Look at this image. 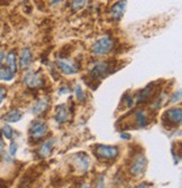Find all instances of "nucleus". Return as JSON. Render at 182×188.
<instances>
[{
  "label": "nucleus",
  "instance_id": "1",
  "mask_svg": "<svg viewBox=\"0 0 182 188\" xmlns=\"http://www.w3.org/2000/svg\"><path fill=\"white\" fill-rule=\"evenodd\" d=\"M114 45H115V40L112 39L111 37L104 36L99 38L98 40H96L92 48H91V52L96 56H104L112 51Z\"/></svg>",
  "mask_w": 182,
  "mask_h": 188
},
{
  "label": "nucleus",
  "instance_id": "2",
  "mask_svg": "<svg viewBox=\"0 0 182 188\" xmlns=\"http://www.w3.org/2000/svg\"><path fill=\"white\" fill-rule=\"evenodd\" d=\"M147 167V159L143 154H135L133 158L130 166H129V171L133 176H142Z\"/></svg>",
  "mask_w": 182,
  "mask_h": 188
},
{
  "label": "nucleus",
  "instance_id": "3",
  "mask_svg": "<svg viewBox=\"0 0 182 188\" xmlns=\"http://www.w3.org/2000/svg\"><path fill=\"white\" fill-rule=\"evenodd\" d=\"M47 124L42 120H35L32 122L29 128V137L32 140H41L47 133Z\"/></svg>",
  "mask_w": 182,
  "mask_h": 188
},
{
  "label": "nucleus",
  "instance_id": "4",
  "mask_svg": "<svg viewBox=\"0 0 182 188\" xmlns=\"http://www.w3.org/2000/svg\"><path fill=\"white\" fill-rule=\"evenodd\" d=\"M24 83L29 89H39L44 84V79L38 71H28L24 75Z\"/></svg>",
  "mask_w": 182,
  "mask_h": 188
},
{
  "label": "nucleus",
  "instance_id": "5",
  "mask_svg": "<svg viewBox=\"0 0 182 188\" xmlns=\"http://www.w3.org/2000/svg\"><path fill=\"white\" fill-rule=\"evenodd\" d=\"M95 154L98 156L99 158L105 160H110L115 159L119 154V149L116 146H105V144H100L97 146Z\"/></svg>",
  "mask_w": 182,
  "mask_h": 188
},
{
  "label": "nucleus",
  "instance_id": "6",
  "mask_svg": "<svg viewBox=\"0 0 182 188\" xmlns=\"http://www.w3.org/2000/svg\"><path fill=\"white\" fill-rule=\"evenodd\" d=\"M56 65H57V68L61 70L62 73L65 74V75H72V74L78 73L79 71L78 65L70 59L57 58L56 59Z\"/></svg>",
  "mask_w": 182,
  "mask_h": 188
},
{
  "label": "nucleus",
  "instance_id": "7",
  "mask_svg": "<svg viewBox=\"0 0 182 188\" xmlns=\"http://www.w3.org/2000/svg\"><path fill=\"white\" fill-rule=\"evenodd\" d=\"M109 70V62H97L90 68V74L92 77H105L106 75H108Z\"/></svg>",
  "mask_w": 182,
  "mask_h": 188
},
{
  "label": "nucleus",
  "instance_id": "8",
  "mask_svg": "<svg viewBox=\"0 0 182 188\" xmlns=\"http://www.w3.org/2000/svg\"><path fill=\"white\" fill-rule=\"evenodd\" d=\"M73 161L76 167L81 171H87L90 167V158L87 154L84 152H79V154L73 156Z\"/></svg>",
  "mask_w": 182,
  "mask_h": 188
},
{
  "label": "nucleus",
  "instance_id": "9",
  "mask_svg": "<svg viewBox=\"0 0 182 188\" xmlns=\"http://www.w3.org/2000/svg\"><path fill=\"white\" fill-rule=\"evenodd\" d=\"M164 115L166 117V121H168L170 124H173V126H179V124H181L182 111L180 108H172V109H169Z\"/></svg>",
  "mask_w": 182,
  "mask_h": 188
},
{
  "label": "nucleus",
  "instance_id": "10",
  "mask_svg": "<svg viewBox=\"0 0 182 188\" xmlns=\"http://www.w3.org/2000/svg\"><path fill=\"white\" fill-rule=\"evenodd\" d=\"M32 62H33V54H32V51L28 47H24L20 51V55H19V67L22 68V70H26L32 65Z\"/></svg>",
  "mask_w": 182,
  "mask_h": 188
},
{
  "label": "nucleus",
  "instance_id": "11",
  "mask_svg": "<svg viewBox=\"0 0 182 188\" xmlns=\"http://www.w3.org/2000/svg\"><path fill=\"white\" fill-rule=\"evenodd\" d=\"M126 9V0H119L112 5L110 9V16L115 20H121Z\"/></svg>",
  "mask_w": 182,
  "mask_h": 188
},
{
  "label": "nucleus",
  "instance_id": "12",
  "mask_svg": "<svg viewBox=\"0 0 182 188\" xmlns=\"http://www.w3.org/2000/svg\"><path fill=\"white\" fill-rule=\"evenodd\" d=\"M22 111L19 109H14L11 110V111H9L8 113H6L5 115H3L2 120L6 121V122H9V123H16V122H18V121H20V119L22 118Z\"/></svg>",
  "mask_w": 182,
  "mask_h": 188
},
{
  "label": "nucleus",
  "instance_id": "13",
  "mask_svg": "<svg viewBox=\"0 0 182 188\" xmlns=\"http://www.w3.org/2000/svg\"><path fill=\"white\" fill-rule=\"evenodd\" d=\"M67 114H69V112H67L66 105L65 104H61V105H59V107L56 108L54 119H55V121L57 123H64L67 120Z\"/></svg>",
  "mask_w": 182,
  "mask_h": 188
},
{
  "label": "nucleus",
  "instance_id": "14",
  "mask_svg": "<svg viewBox=\"0 0 182 188\" xmlns=\"http://www.w3.org/2000/svg\"><path fill=\"white\" fill-rule=\"evenodd\" d=\"M48 107V100L47 99H39L38 101L35 102V104H34L33 107H32L31 109V112L33 113L34 115H38L41 114V113H43L45 111V110L47 109Z\"/></svg>",
  "mask_w": 182,
  "mask_h": 188
},
{
  "label": "nucleus",
  "instance_id": "15",
  "mask_svg": "<svg viewBox=\"0 0 182 188\" xmlns=\"http://www.w3.org/2000/svg\"><path fill=\"white\" fill-rule=\"evenodd\" d=\"M134 120L137 124V128H145L149 123V119H147V114L143 110H138L134 113Z\"/></svg>",
  "mask_w": 182,
  "mask_h": 188
},
{
  "label": "nucleus",
  "instance_id": "16",
  "mask_svg": "<svg viewBox=\"0 0 182 188\" xmlns=\"http://www.w3.org/2000/svg\"><path fill=\"white\" fill-rule=\"evenodd\" d=\"M6 66L14 74L17 73V56L15 52H9L6 55Z\"/></svg>",
  "mask_w": 182,
  "mask_h": 188
},
{
  "label": "nucleus",
  "instance_id": "17",
  "mask_svg": "<svg viewBox=\"0 0 182 188\" xmlns=\"http://www.w3.org/2000/svg\"><path fill=\"white\" fill-rule=\"evenodd\" d=\"M152 92H153V85L149 84L146 87H144L143 90L140 91L137 94V98H136V102L137 103H143V102L147 101L151 96Z\"/></svg>",
  "mask_w": 182,
  "mask_h": 188
},
{
  "label": "nucleus",
  "instance_id": "18",
  "mask_svg": "<svg viewBox=\"0 0 182 188\" xmlns=\"http://www.w3.org/2000/svg\"><path fill=\"white\" fill-rule=\"evenodd\" d=\"M54 144H55V139H50L46 142H44V144L39 149V156L43 158L48 157L51 154V152H52V149H53Z\"/></svg>",
  "mask_w": 182,
  "mask_h": 188
},
{
  "label": "nucleus",
  "instance_id": "19",
  "mask_svg": "<svg viewBox=\"0 0 182 188\" xmlns=\"http://www.w3.org/2000/svg\"><path fill=\"white\" fill-rule=\"evenodd\" d=\"M15 77V74L9 70L7 66H2L0 67V81H3V82H10L12 81Z\"/></svg>",
  "mask_w": 182,
  "mask_h": 188
},
{
  "label": "nucleus",
  "instance_id": "20",
  "mask_svg": "<svg viewBox=\"0 0 182 188\" xmlns=\"http://www.w3.org/2000/svg\"><path fill=\"white\" fill-rule=\"evenodd\" d=\"M87 3H88V0H72V2H71V9H72L73 11H79V10H81Z\"/></svg>",
  "mask_w": 182,
  "mask_h": 188
},
{
  "label": "nucleus",
  "instance_id": "21",
  "mask_svg": "<svg viewBox=\"0 0 182 188\" xmlns=\"http://www.w3.org/2000/svg\"><path fill=\"white\" fill-rule=\"evenodd\" d=\"M74 93H76V98L79 102H83L86 100V94L83 93L82 91V87L81 85L76 84V87H74Z\"/></svg>",
  "mask_w": 182,
  "mask_h": 188
},
{
  "label": "nucleus",
  "instance_id": "22",
  "mask_svg": "<svg viewBox=\"0 0 182 188\" xmlns=\"http://www.w3.org/2000/svg\"><path fill=\"white\" fill-rule=\"evenodd\" d=\"M2 133H3V137L8 140H11L12 137H14V129L11 128L10 126L6 124V126H2Z\"/></svg>",
  "mask_w": 182,
  "mask_h": 188
},
{
  "label": "nucleus",
  "instance_id": "23",
  "mask_svg": "<svg viewBox=\"0 0 182 188\" xmlns=\"http://www.w3.org/2000/svg\"><path fill=\"white\" fill-rule=\"evenodd\" d=\"M179 101H181V91H178V92L173 93L171 99H170V102H171V103H175V102H179Z\"/></svg>",
  "mask_w": 182,
  "mask_h": 188
},
{
  "label": "nucleus",
  "instance_id": "24",
  "mask_svg": "<svg viewBox=\"0 0 182 188\" xmlns=\"http://www.w3.org/2000/svg\"><path fill=\"white\" fill-rule=\"evenodd\" d=\"M17 143L15 141H11L10 143V147H9V154H10L11 157H15L16 156V152H17Z\"/></svg>",
  "mask_w": 182,
  "mask_h": 188
},
{
  "label": "nucleus",
  "instance_id": "25",
  "mask_svg": "<svg viewBox=\"0 0 182 188\" xmlns=\"http://www.w3.org/2000/svg\"><path fill=\"white\" fill-rule=\"evenodd\" d=\"M5 96H6V89L2 86H0V104H1V102L3 101Z\"/></svg>",
  "mask_w": 182,
  "mask_h": 188
},
{
  "label": "nucleus",
  "instance_id": "26",
  "mask_svg": "<svg viewBox=\"0 0 182 188\" xmlns=\"http://www.w3.org/2000/svg\"><path fill=\"white\" fill-rule=\"evenodd\" d=\"M121 139H125V140H129L130 138H132V135H129V133H125V132H123L121 135Z\"/></svg>",
  "mask_w": 182,
  "mask_h": 188
},
{
  "label": "nucleus",
  "instance_id": "27",
  "mask_svg": "<svg viewBox=\"0 0 182 188\" xmlns=\"http://www.w3.org/2000/svg\"><path fill=\"white\" fill-rule=\"evenodd\" d=\"M63 0H51V6H55V5H59L61 3Z\"/></svg>",
  "mask_w": 182,
  "mask_h": 188
},
{
  "label": "nucleus",
  "instance_id": "28",
  "mask_svg": "<svg viewBox=\"0 0 182 188\" xmlns=\"http://www.w3.org/2000/svg\"><path fill=\"white\" fill-rule=\"evenodd\" d=\"M135 188H149V185L146 182H143V184H140L138 186H136Z\"/></svg>",
  "mask_w": 182,
  "mask_h": 188
},
{
  "label": "nucleus",
  "instance_id": "29",
  "mask_svg": "<svg viewBox=\"0 0 182 188\" xmlns=\"http://www.w3.org/2000/svg\"><path fill=\"white\" fill-rule=\"evenodd\" d=\"M3 142H2V140L0 139V156H1V154H2V151H3Z\"/></svg>",
  "mask_w": 182,
  "mask_h": 188
},
{
  "label": "nucleus",
  "instance_id": "30",
  "mask_svg": "<svg viewBox=\"0 0 182 188\" xmlns=\"http://www.w3.org/2000/svg\"><path fill=\"white\" fill-rule=\"evenodd\" d=\"M3 58H5V54H3V52H0V65L2 63Z\"/></svg>",
  "mask_w": 182,
  "mask_h": 188
},
{
  "label": "nucleus",
  "instance_id": "31",
  "mask_svg": "<svg viewBox=\"0 0 182 188\" xmlns=\"http://www.w3.org/2000/svg\"><path fill=\"white\" fill-rule=\"evenodd\" d=\"M0 188H7V186H6V182L3 181V180L0 179Z\"/></svg>",
  "mask_w": 182,
  "mask_h": 188
},
{
  "label": "nucleus",
  "instance_id": "32",
  "mask_svg": "<svg viewBox=\"0 0 182 188\" xmlns=\"http://www.w3.org/2000/svg\"><path fill=\"white\" fill-rule=\"evenodd\" d=\"M69 92V89H62V90L59 91V94H63V93H66Z\"/></svg>",
  "mask_w": 182,
  "mask_h": 188
},
{
  "label": "nucleus",
  "instance_id": "33",
  "mask_svg": "<svg viewBox=\"0 0 182 188\" xmlns=\"http://www.w3.org/2000/svg\"><path fill=\"white\" fill-rule=\"evenodd\" d=\"M81 188H91V187H90V185H87V184H84V185L82 186Z\"/></svg>",
  "mask_w": 182,
  "mask_h": 188
}]
</instances>
